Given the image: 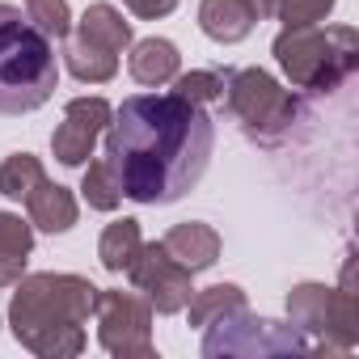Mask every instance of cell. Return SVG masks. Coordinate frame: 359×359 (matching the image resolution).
Wrapping results in <instances>:
<instances>
[{
    "instance_id": "obj_1",
    "label": "cell",
    "mask_w": 359,
    "mask_h": 359,
    "mask_svg": "<svg viewBox=\"0 0 359 359\" xmlns=\"http://www.w3.org/2000/svg\"><path fill=\"white\" fill-rule=\"evenodd\" d=\"M216 123L203 106L177 93L123 97L106 127V161L118 173L123 199L165 208L187 199L208 173Z\"/></svg>"
},
{
    "instance_id": "obj_2",
    "label": "cell",
    "mask_w": 359,
    "mask_h": 359,
    "mask_svg": "<svg viewBox=\"0 0 359 359\" xmlns=\"http://www.w3.org/2000/svg\"><path fill=\"white\" fill-rule=\"evenodd\" d=\"M9 300V330L13 338L39 359H72L85 351V325L97 304V287L85 275L68 271H39L13 283Z\"/></svg>"
},
{
    "instance_id": "obj_3",
    "label": "cell",
    "mask_w": 359,
    "mask_h": 359,
    "mask_svg": "<svg viewBox=\"0 0 359 359\" xmlns=\"http://www.w3.org/2000/svg\"><path fill=\"white\" fill-rule=\"evenodd\" d=\"M60 60L43 30L18 5H0V118H22L51 102Z\"/></svg>"
},
{
    "instance_id": "obj_4",
    "label": "cell",
    "mask_w": 359,
    "mask_h": 359,
    "mask_svg": "<svg viewBox=\"0 0 359 359\" xmlns=\"http://www.w3.org/2000/svg\"><path fill=\"white\" fill-rule=\"evenodd\" d=\"M283 76L304 93H334L359 68V34L351 26H283L271 43Z\"/></svg>"
},
{
    "instance_id": "obj_5",
    "label": "cell",
    "mask_w": 359,
    "mask_h": 359,
    "mask_svg": "<svg viewBox=\"0 0 359 359\" xmlns=\"http://www.w3.org/2000/svg\"><path fill=\"white\" fill-rule=\"evenodd\" d=\"M287 321L317 342V351H351L359 342V309H355V262L346 254L338 287L296 283L287 292Z\"/></svg>"
},
{
    "instance_id": "obj_6",
    "label": "cell",
    "mask_w": 359,
    "mask_h": 359,
    "mask_svg": "<svg viewBox=\"0 0 359 359\" xmlns=\"http://www.w3.org/2000/svg\"><path fill=\"white\" fill-rule=\"evenodd\" d=\"M224 106L237 118V127L254 144H266V148L283 144L292 135V127L300 123V114H304V102L292 89H283L262 68H237V72H229Z\"/></svg>"
},
{
    "instance_id": "obj_7",
    "label": "cell",
    "mask_w": 359,
    "mask_h": 359,
    "mask_svg": "<svg viewBox=\"0 0 359 359\" xmlns=\"http://www.w3.org/2000/svg\"><path fill=\"white\" fill-rule=\"evenodd\" d=\"M313 351V342L287 321L275 317H254L250 309L212 321L203 330V355L208 359H271V355H304Z\"/></svg>"
},
{
    "instance_id": "obj_8",
    "label": "cell",
    "mask_w": 359,
    "mask_h": 359,
    "mask_svg": "<svg viewBox=\"0 0 359 359\" xmlns=\"http://www.w3.org/2000/svg\"><path fill=\"white\" fill-rule=\"evenodd\" d=\"M93 317H97L102 351H110L114 359H152V351H156L152 346V304L140 292H123V287L102 292L97 287Z\"/></svg>"
},
{
    "instance_id": "obj_9",
    "label": "cell",
    "mask_w": 359,
    "mask_h": 359,
    "mask_svg": "<svg viewBox=\"0 0 359 359\" xmlns=\"http://www.w3.org/2000/svg\"><path fill=\"white\" fill-rule=\"evenodd\" d=\"M127 279H131V287L152 304V313H161V317H173V313H182L187 304H191V296H195V275L187 271V266H177L169 254H165V245L161 241H144L140 245V254L131 258V266H127Z\"/></svg>"
},
{
    "instance_id": "obj_10",
    "label": "cell",
    "mask_w": 359,
    "mask_h": 359,
    "mask_svg": "<svg viewBox=\"0 0 359 359\" xmlns=\"http://www.w3.org/2000/svg\"><path fill=\"white\" fill-rule=\"evenodd\" d=\"M110 118H114V106H110L106 97H72V102L64 106V123L51 131V152H55V161L68 165V169H81V165L93 156L97 140L106 135Z\"/></svg>"
},
{
    "instance_id": "obj_11",
    "label": "cell",
    "mask_w": 359,
    "mask_h": 359,
    "mask_svg": "<svg viewBox=\"0 0 359 359\" xmlns=\"http://www.w3.org/2000/svg\"><path fill=\"white\" fill-rule=\"evenodd\" d=\"M165 254L177 262V266H187L191 275L208 271L220 262V233L203 220H182V224H173L165 237H161Z\"/></svg>"
},
{
    "instance_id": "obj_12",
    "label": "cell",
    "mask_w": 359,
    "mask_h": 359,
    "mask_svg": "<svg viewBox=\"0 0 359 359\" xmlns=\"http://www.w3.org/2000/svg\"><path fill=\"white\" fill-rule=\"evenodd\" d=\"M262 22L254 0H199V30L212 39V43H241L254 34V26Z\"/></svg>"
},
{
    "instance_id": "obj_13",
    "label": "cell",
    "mask_w": 359,
    "mask_h": 359,
    "mask_svg": "<svg viewBox=\"0 0 359 359\" xmlns=\"http://www.w3.org/2000/svg\"><path fill=\"white\" fill-rule=\"evenodd\" d=\"M26 203V216H30V224L39 229V233H68L76 220H81V203H76V195L68 191V187H60V182H43L22 199Z\"/></svg>"
},
{
    "instance_id": "obj_14",
    "label": "cell",
    "mask_w": 359,
    "mask_h": 359,
    "mask_svg": "<svg viewBox=\"0 0 359 359\" xmlns=\"http://www.w3.org/2000/svg\"><path fill=\"white\" fill-rule=\"evenodd\" d=\"M177 68H182V55H177V47H173L169 39H156V34H152V39L131 43L127 72H131L135 85H148V89L169 85V81L177 76Z\"/></svg>"
},
{
    "instance_id": "obj_15",
    "label": "cell",
    "mask_w": 359,
    "mask_h": 359,
    "mask_svg": "<svg viewBox=\"0 0 359 359\" xmlns=\"http://www.w3.org/2000/svg\"><path fill=\"white\" fill-rule=\"evenodd\" d=\"M72 39L93 43V47H102V51H110V55H123V51L131 47V22H127L114 5L97 0V5H89V9L81 13Z\"/></svg>"
},
{
    "instance_id": "obj_16",
    "label": "cell",
    "mask_w": 359,
    "mask_h": 359,
    "mask_svg": "<svg viewBox=\"0 0 359 359\" xmlns=\"http://www.w3.org/2000/svg\"><path fill=\"white\" fill-rule=\"evenodd\" d=\"M30 250H34V224L13 212H0V287H13L26 275Z\"/></svg>"
},
{
    "instance_id": "obj_17",
    "label": "cell",
    "mask_w": 359,
    "mask_h": 359,
    "mask_svg": "<svg viewBox=\"0 0 359 359\" xmlns=\"http://www.w3.org/2000/svg\"><path fill=\"white\" fill-rule=\"evenodd\" d=\"M140 245H144V237H140V220L123 216V220H114V224L102 229L97 262H102L110 275H127V266H131V258L140 254Z\"/></svg>"
},
{
    "instance_id": "obj_18",
    "label": "cell",
    "mask_w": 359,
    "mask_h": 359,
    "mask_svg": "<svg viewBox=\"0 0 359 359\" xmlns=\"http://www.w3.org/2000/svg\"><path fill=\"white\" fill-rule=\"evenodd\" d=\"M64 64L81 85H106V81L118 76V55H110L93 43H81L72 34H68V47H64Z\"/></svg>"
},
{
    "instance_id": "obj_19",
    "label": "cell",
    "mask_w": 359,
    "mask_h": 359,
    "mask_svg": "<svg viewBox=\"0 0 359 359\" xmlns=\"http://www.w3.org/2000/svg\"><path fill=\"white\" fill-rule=\"evenodd\" d=\"M187 309H191V325L195 330H208L212 321H224V317H233V313H241L250 304H245V292L237 283H212V287L195 292Z\"/></svg>"
},
{
    "instance_id": "obj_20",
    "label": "cell",
    "mask_w": 359,
    "mask_h": 359,
    "mask_svg": "<svg viewBox=\"0 0 359 359\" xmlns=\"http://www.w3.org/2000/svg\"><path fill=\"white\" fill-rule=\"evenodd\" d=\"M43 177H47V169H43V161L34 152H13V156L0 161V195L22 203Z\"/></svg>"
},
{
    "instance_id": "obj_21",
    "label": "cell",
    "mask_w": 359,
    "mask_h": 359,
    "mask_svg": "<svg viewBox=\"0 0 359 359\" xmlns=\"http://www.w3.org/2000/svg\"><path fill=\"white\" fill-rule=\"evenodd\" d=\"M81 195H85V203H89L93 212H114V208L123 203L118 173L110 169V161H106V156L89 161V169H85V177H81Z\"/></svg>"
},
{
    "instance_id": "obj_22",
    "label": "cell",
    "mask_w": 359,
    "mask_h": 359,
    "mask_svg": "<svg viewBox=\"0 0 359 359\" xmlns=\"http://www.w3.org/2000/svg\"><path fill=\"white\" fill-rule=\"evenodd\" d=\"M224 85H229V72H220V68H195V72L173 76V93L195 102V106L224 102Z\"/></svg>"
},
{
    "instance_id": "obj_23",
    "label": "cell",
    "mask_w": 359,
    "mask_h": 359,
    "mask_svg": "<svg viewBox=\"0 0 359 359\" xmlns=\"http://www.w3.org/2000/svg\"><path fill=\"white\" fill-rule=\"evenodd\" d=\"M26 18L51 43H60V39L72 34V9H68V0H26Z\"/></svg>"
},
{
    "instance_id": "obj_24",
    "label": "cell",
    "mask_w": 359,
    "mask_h": 359,
    "mask_svg": "<svg viewBox=\"0 0 359 359\" xmlns=\"http://www.w3.org/2000/svg\"><path fill=\"white\" fill-rule=\"evenodd\" d=\"M334 13V0H275V13L283 26H317Z\"/></svg>"
},
{
    "instance_id": "obj_25",
    "label": "cell",
    "mask_w": 359,
    "mask_h": 359,
    "mask_svg": "<svg viewBox=\"0 0 359 359\" xmlns=\"http://www.w3.org/2000/svg\"><path fill=\"white\" fill-rule=\"evenodd\" d=\"M123 9L135 13L140 22H156V18H169L177 9V0H123Z\"/></svg>"
}]
</instances>
